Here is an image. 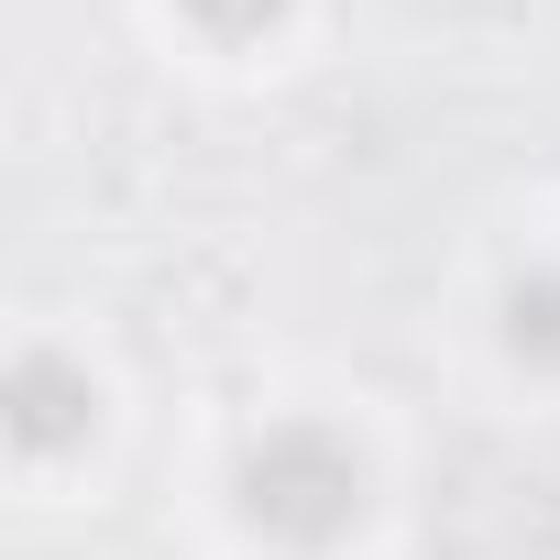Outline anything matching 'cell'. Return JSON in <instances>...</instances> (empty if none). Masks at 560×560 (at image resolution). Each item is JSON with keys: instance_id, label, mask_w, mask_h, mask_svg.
I'll use <instances>...</instances> for the list:
<instances>
[{"instance_id": "1", "label": "cell", "mask_w": 560, "mask_h": 560, "mask_svg": "<svg viewBox=\"0 0 560 560\" xmlns=\"http://www.w3.org/2000/svg\"><path fill=\"white\" fill-rule=\"evenodd\" d=\"M231 516L275 560H330L374 516V451L341 418H264L231 462Z\"/></svg>"}, {"instance_id": "2", "label": "cell", "mask_w": 560, "mask_h": 560, "mask_svg": "<svg viewBox=\"0 0 560 560\" xmlns=\"http://www.w3.org/2000/svg\"><path fill=\"white\" fill-rule=\"evenodd\" d=\"M505 352L527 374H560V264H538V275L505 287Z\"/></svg>"}, {"instance_id": "3", "label": "cell", "mask_w": 560, "mask_h": 560, "mask_svg": "<svg viewBox=\"0 0 560 560\" xmlns=\"http://www.w3.org/2000/svg\"><path fill=\"white\" fill-rule=\"evenodd\" d=\"M287 12H298V0H176V23H187L198 45H220V56L275 45V34H287Z\"/></svg>"}]
</instances>
